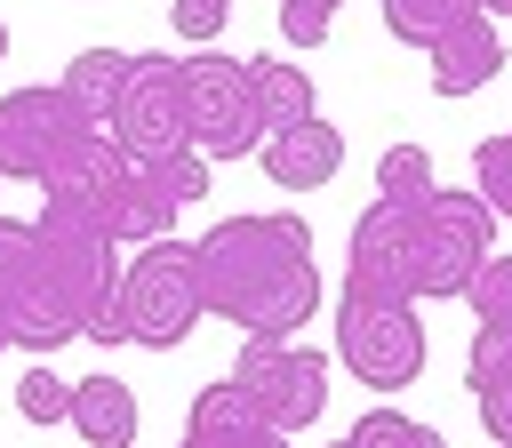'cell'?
<instances>
[{
	"label": "cell",
	"mask_w": 512,
	"mask_h": 448,
	"mask_svg": "<svg viewBox=\"0 0 512 448\" xmlns=\"http://www.w3.org/2000/svg\"><path fill=\"white\" fill-rule=\"evenodd\" d=\"M120 256L104 224L72 200H40L32 224L0 216V352H56L88 336V320L112 304Z\"/></svg>",
	"instance_id": "obj_1"
},
{
	"label": "cell",
	"mask_w": 512,
	"mask_h": 448,
	"mask_svg": "<svg viewBox=\"0 0 512 448\" xmlns=\"http://www.w3.org/2000/svg\"><path fill=\"white\" fill-rule=\"evenodd\" d=\"M496 248V208L480 192L432 184L416 200H368L352 216V248H344V280L352 288H384V296H464V280L480 272V256Z\"/></svg>",
	"instance_id": "obj_2"
},
{
	"label": "cell",
	"mask_w": 512,
	"mask_h": 448,
	"mask_svg": "<svg viewBox=\"0 0 512 448\" xmlns=\"http://www.w3.org/2000/svg\"><path fill=\"white\" fill-rule=\"evenodd\" d=\"M200 256V304L232 320L240 336H296L320 312V256L312 224L288 208L264 216H224L192 240Z\"/></svg>",
	"instance_id": "obj_3"
},
{
	"label": "cell",
	"mask_w": 512,
	"mask_h": 448,
	"mask_svg": "<svg viewBox=\"0 0 512 448\" xmlns=\"http://www.w3.org/2000/svg\"><path fill=\"white\" fill-rule=\"evenodd\" d=\"M112 312H120L128 344H152V352L184 344V336L208 320V304H200V256H192V240H176V232L144 240V248L128 256L120 288H112Z\"/></svg>",
	"instance_id": "obj_4"
},
{
	"label": "cell",
	"mask_w": 512,
	"mask_h": 448,
	"mask_svg": "<svg viewBox=\"0 0 512 448\" xmlns=\"http://www.w3.org/2000/svg\"><path fill=\"white\" fill-rule=\"evenodd\" d=\"M336 360L384 400V392H408L424 376V328H416V304L408 296H384V288H336Z\"/></svg>",
	"instance_id": "obj_5"
},
{
	"label": "cell",
	"mask_w": 512,
	"mask_h": 448,
	"mask_svg": "<svg viewBox=\"0 0 512 448\" xmlns=\"http://www.w3.org/2000/svg\"><path fill=\"white\" fill-rule=\"evenodd\" d=\"M232 384H240V400L272 432H304V424L328 416V360L320 352H296L288 336H240Z\"/></svg>",
	"instance_id": "obj_6"
},
{
	"label": "cell",
	"mask_w": 512,
	"mask_h": 448,
	"mask_svg": "<svg viewBox=\"0 0 512 448\" xmlns=\"http://www.w3.org/2000/svg\"><path fill=\"white\" fill-rule=\"evenodd\" d=\"M88 136H96V120L64 88L0 96V184H48V168H64Z\"/></svg>",
	"instance_id": "obj_7"
},
{
	"label": "cell",
	"mask_w": 512,
	"mask_h": 448,
	"mask_svg": "<svg viewBox=\"0 0 512 448\" xmlns=\"http://www.w3.org/2000/svg\"><path fill=\"white\" fill-rule=\"evenodd\" d=\"M184 64V128H192V152L208 160H240L256 152V112H248V64L224 56V48H192L176 56Z\"/></svg>",
	"instance_id": "obj_8"
},
{
	"label": "cell",
	"mask_w": 512,
	"mask_h": 448,
	"mask_svg": "<svg viewBox=\"0 0 512 448\" xmlns=\"http://www.w3.org/2000/svg\"><path fill=\"white\" fill-rule=\"evenodd\" d=\"M104 136L128 160H160V152L192 144V128H184V64L176 56H128L120 96L104 112Z\"/></svg>",
	"instance_id": "obj_9"
},
{
	"label": "cell",
	"mask_w": 512,
	"mask_h": 448,
	"mask_svg": "<svg viewBox=\"0 0 512 448\" xmlns=\"http://www.w3.org/2000/svg\"><path fill=\"white\" fill-rule=\"evenodd\" d=\"M88 216H96V224H104V240L120 248V240H160V232L176 224V200L160 192V176H152L144 160H120Z\"/></svg>",
	"instance_id": "obj_10"
},
{
	"label": "cell",
	"mask_w": 512,
	"mask_h": 448,
	"mask_svg": "<svg viewBox=\"0 0 512 448\" xmlns=\"http://www.w3.org/2000/svg\"><path fill=\"white\" fill-rule=\"evenodd\" d=\"M424 56H432V96H472L504 72V32H496V16H464Z\"/></svg>",
	"instance_id": "obj_11"
},
{
	"label": "cell",
	"mask_w": 512,
	"mask_h": 448,
	"mask_svg": "<svg viewBox=\"0 0 512 448\" xmlns=\"http://www.w3.org/2000/svg\"><path fill=\"white\" fill-rule=\"evenodd\" d=\"M176 448H288V432H272L240 400V384L224 376V384H200L192 392V416H184V440Z\"/></svg>",
	"instance_id": "obj_12"
},
{
	"label": "cell",
	"mask_w": 512,
	"mask_h": 448,
	"mask_svg": "<svg viewBox=\"0 0 512 448\" xmlns=\"http://www.w3.org/2000/svg\"><path fill=\"white\" fill-rule=\"evenodd\" d=\"M280 192H320L336 168H344V136L312 112V120H296V128H280V136H264V160H256Z\"/></svg>",
	"instance_id": "obj_13"
},
{
	"label": "cell",
	"mask_w": 512,
	"mask_h": 448,
	"mask_svg": "<svg viewBox=\"0 0 512 448\" xmlns=\"http://www.w3.org/2000/svg\"><path fill=\"white\" fill-rule=\"evenodd\" d=\"M88 448H136V392L120 384V376H80L72 384V416H64Z\"/></svg>",
	"instance_id": "obj_14"
},
{
	"label": "cell",
	"mask_w": 512,
	"mask_h": 448,
	"mask_svg": "<svg viewBox=\"0 0 512 448\" xmlns=\"http://www.w3.org/2000/svg\"><path fill=\"white\" fill-rule=\"evenodd\" d=\"M248 112H256V136H280V128L312 120V80H304V64L256 56V64H248Z\"/></svg>",
	"instance_id": "obj_15"
},
{
	"label": "cell",
	"mask_w": 512,
	"mask_h": 448,
	"mask_svg": "<svg viewBox=\"0 0 512 448\" xmlns=\"http://www.w3.org/2000/svg\"><path fill=\"white\" fill-rule=\"evenodd\" d=\"M120 72H128V56H120V48H80V56L64 64V80H56V88H64L96 128H104V112H112V96H120Z\"/></svg>",
	"instance_id": "obj_16"
},
{
	"label": "cell",
	"mask_w": 512,
	"mask_h": 448,
	"mask_svg": "<svg viewBox=\"0 0 512 448\" xmlns=\"http://www.w3.org/2000/svg\"><path fill=\"white\" fill-rule=\"evenodd\" d=\"M464 16H480V0H384V32L400 40V48H432L448 24H464Z\"/></svg>",
	"instance_id": "obj_17"
},
{
	"label": "cell",
	"mask_w": 512,
	"mask_h": 448,
	"mask_svg": "<svg viewBox=\"0 0 512 448\" xmlns=\"http://www.w3.org/2000/svg\"><path fill=\"white\" fill-rule=\"evenodd\" d=\"M336 448H448L432 424H416V416H400V408H368V416H352V432L336 440Z\"/></svg>",
	"instance_id": "obj_18"
},
{
	"label": "cell",
	"mask_w": 512,
	"mask_h": 448,
	"mask_svg": "<svg viewBox=\"0 0 512 448\" xmlns=\"http://www.w3.org/2000/svg\"><path fill=\"white\" fill-rule=\"evenodd\" d=\"M16 416H24V424H64V416H72V384L32 360V368L16 376Z\"/></svg>",
	"instance_id": "obj_19"
},
{
	"label": "cell",
	"mask_w": 512,
	"mask_h": 448,
	"mask_svg": "<svg viewBox=\"0 0 512 448\" xmlns=\"http://www.w3.org/2000/svg\"><path fill=\"white\" fill-rule=\"evenodd\" d=\"M464 384H472L480 432H488L496 448H512V360H496V368H480V376H464Z\"/></svg>",
	"instance_id": "obj_20"
},
{
	"label": "cell",
	"mask_w": 512,
	"mask_h": 448,
	"mask_svg": "<svg viewBox=\"0 0 512 448\" xmlns=\"http://www.w3.org/2000/svg\"><path fill=\"white\" fill-rule=\"evenodd\" d=\"M416 192H432V152L424 144H392L376 160V200H416Z\"/></svg>",
	"instance_id": "obj_21"
},
{
	"label": "cell",
	"mask_w": 512,
	"mask_h": 448,
	"mask_svg": "<svg viewBox=\"0 0 512 448\" xmlns=\"http://www.w3.org/2000/svg\"><path fill=\"white\" fill-rule=\"evenodd\" d=\"M472 176H480V200H488L496 216H512V128L480 136V152H472Z\"/></svg>",
	"instance_id": "obj_22"
},
{
	"label": "cell",
	"mask_w": 512,
	"mask_h": 448,
	"mask_svg": "<svg viewBox=\"0 0 512 448\" xmlns=\"http://www.w3.org/2000/svg\"><path fill=\"white\" fill-rule=\"evenodd\" d=\"M152 176H160V192L176 200V208H192V200H208V160L192 152V144H176V152H160V160H144Z\"/></svg>",
	"instance_id": "obj_23"
},
{
	"label": "cell",
	"mask_w": 512,
	"mask_h": 448,
	"mask_svg": "<svg viewBox=\"0 0 512 448\" xmlns=\"http://www.w3.org/2000/svg\"><path fill=\"white\" fill-rule=\"evenodd\" d=\"M464 304H472V320L504 312V304H512V256H496V248H488V256H480V272L464 280Z\"/></svg>",
	"instance_id": "obj_24"
},
{
	"label": "cell",
	"mask_w": 512,
	"mask_h": 448,
	"mask_svg": "<svg viewBox=\"0 0 512 448\" xmlns=\"http://www.w3.org/2000/svg\"><path fill=\"white\" fill-rule=\"evenodd\" d=\"M336 8H344V0H280V40H288V48H320L328 24H336Z\"/></svg>",
	"instance_id": "obj_25"
},
{
	"label": "cell",
	"mask_w": 512,
	"mask_h": 448,
	"mask_svg": "<svg viewBox=\"0 0 512 448\" xmlns=\"http://www.w3.org/2000/svg\"><path fill=\"white\" fill-rule=\"evenodd\" d=\"M224 16H232V0H168V32H184L192 48H208L224 32Z\"/></svg>",
	"instance_id": "obj_26"
},
{
	"label": "cell",
	"mask_w": 512,
	"mask_h": 448,
	"mask_svg": "<svg viewBox=\"0 0 512 448\" xmlns=\"http://www.w3.org/2000/svg\"><path fill=\"white\" fill-rule=\"evenodd\" d=\"M496 360H512V304L488 312V320H472V360H464V376H480V368H496Z\"/></svg>",
	"instance_id": "obj_27"
},
{
	"label": "cell",
	"mask_w": 512,
	"mask_h": 448,
	"mask_svg": "<svg viewBox=\"0 0 512 448\" xmlns=\"http://www.w3.org/2000/svg\"><path fill=\"white\" fill-rule=\"evenodd\" d=\"M480 16H496V24H504V16H512V0H480Z\"/></svg>",
	"instance_id": "obj_28"
},
{
	"label": "cell",
	"mask_w": 512,
	"mask_h": 448,
	"mask_svg": "<svg viewBox=\"0 0 512 448\" xmlns=\"http://www.w3.org/2000/svg\"><path fill=\"white\" fill-rule=\"evenodd\" d=\"M0 56H8V24H0Z\"/></svg>",
	"instance_id": "obj_29"
}]
</instances>
